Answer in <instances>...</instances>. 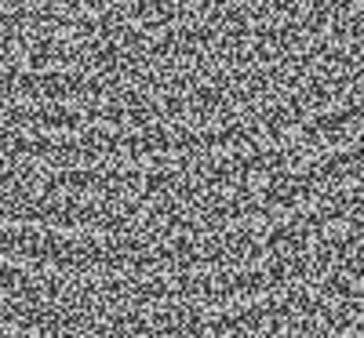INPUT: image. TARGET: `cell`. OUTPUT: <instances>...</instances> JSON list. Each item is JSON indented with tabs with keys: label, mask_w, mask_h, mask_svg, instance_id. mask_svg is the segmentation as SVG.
I'll return each instance as SVG.
<instances>
[{
	"label": "cell",
	"mask_w": 364,
	"mask_h": 338,
	"mask_svg": "<svg viewBox=\"0 0 364 338\" xmlns=\"http://www.w3.org/2000/svg\"><path fill=\"white\" fill-rule=\"evenodd\" d=\"M360 80H364V55L357 58V62H350V70H346V73H343V77L336 80V87H331V95L339 99L346 87H353V84H360Z\"/></svg>",
	"instance_id": "obj_1"
}]
</instances>
